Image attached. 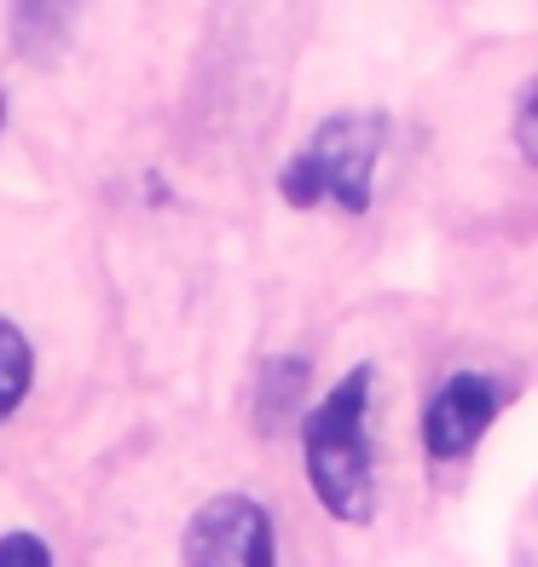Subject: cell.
<instances>
[{
    "label": "cell",
    "instance_id": "cell-1",
    "mask_svg": "<svg viewBox=\"0 0 538 567\" xmlns=\"http://www.w3.org/2000/svg\"><path fill=\"white\" fill-rule=\"evenodd\" d=\"M365 405H371V365L342 377L313 411H307V481L319 504L348 527L371 522V441H365Z\"/></svg>",
    "mask_w": 538,
    "mask_h": 567
},
{
    "label": "cell",
    "instance_id": "cell-2",
    "mask_svg": "<svg viewBox=\"0 0 538 567\" xmlns=\"http://www.w3.org/2000/svg\"><path fill=\"white\" fill-rule=\"evenodd\" d=\"M376 145H382V116H330L313 145L290 157L278 192L296 209H313L319 197H337L348 215L371 209V168H376Z\"/></svg>",
    "mask_w": 538,
    "mask_h": 567
},
{
    "label": "cell",
    "instance_id": "cell-3",
    "mask_svg": "<svg viewBox=\"0 0 538 567\" xmlns=\"http://www.w3.org/2000/svg\"><path fill=\"white\" fill-rule=\"evenodd\" d=\"M186 561H220V567H267L272 561V522L249 498H215L192 515L186 527Z\"/></svg>",
    "mask_w": 538,
    "mask_h": 567
},
{
    "label": "cell",
    "instance_id": "cell-4",
    "mask_svg": "<svg viewBox=\"0 0 538 567\" xmlns=\"http://www.w3.org/2000/svg\"><path fill=\"white\" fill-rule=\"evenodd\" d=\"M498 405H504V389L493 377H475V371H457L441 382V394L428 400L423 411V441H428V457H464L486 423L498 417Z\"/></svg>",
    "mask_w": 538,
    "mask_h": 567
},
{
    "label": "cell",
    "instance_id": "cell-5",
    "mask_svg": "<svg viewBox=\"0 0 538 567\" xmlns=\"http://www.w3.org/2000/svg\"><path fill=\"white\" fill-rule=\"evenodd\" d=\"M75 0H18V47L30 59H53L70 35Z\"/></svg>",
    "mask_w": 538,
    "mask_h": 567
},
{
    "label": "cell",
    "instance_id": "cell-6",
    "mask_svg": "<svg viewBox=\"0 0 538 567\" xmlns=\"http://www.w3.org/2000/svg\"><path fill=\"white\" fill-rule=\"evenodd\" d=\"M30 377H35V359H30V342H23V330L0 319V423L12 417L30 394Z\"/></svg>",
    "mask_w": 538,
    "mask_h": 567
},
{
    "label": "cell",
    "instance_id": "cell-7",
    "mask_svg": "<svg viewBox=\"0 0 538 567\" xmlns=\"http://www.w3.org/2000/svg\"><path fill=\"white\" fill-rule=\"evenodd\" d=\"M516 140H521V157L538 163V82L521 93V111H516Z\"/></svg>",
    "mask_w": 538,
    "mask_h": 567
},
{
    "label": "cell",
    "instance_id": "cell-8",
    "mask_svg": "<svg viewBox=\"0 0 538 567\" xmlns=\"http://www.w3.org/2000/svg\"><path fill=\"white\" fill-rule=\"evenodd\" d=\"M0 561H53V556H46L41 538L18 533V538H0Z\"/></svg>",
    "mask_w": 538,
    "mask_h": 567
},
{
    "label": "cell",
    "instance_id": "cell-9",
    "mask_svg": "<svg viewBox=\"0 0 538 567\" xmlns=\"http://www.w3.org/2000/svg\"><path fill=\"white\" fill-rule=\"evenodd\" d=\"M0 122H7V99H0Z\"/></svg>",
    "mask_w": 538,
    "mask_h": 567
}]
</instances>
